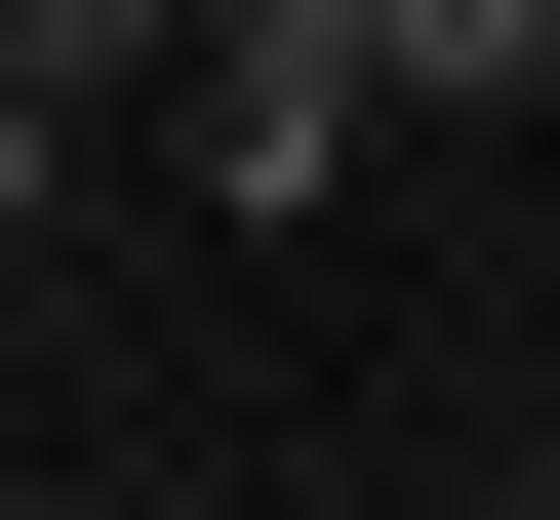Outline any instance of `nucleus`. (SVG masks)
I'll list each match as a JSON object with an SVG mask.
<instances>
[{"label":"nucleus","instance_id":"obj_1","mask_svg":"<svg viewBox=\"0 0 560 520\" xmlns=\"http://www.w3.org/2000/svg\"><path fill=\"white\" fill-rule=\"evenodd\" d=\"M161 161L241 200V241H320V200L400 161V0H200L161 41Z\"/></svg>","mask_w":560,"mask_h":520},{"label":"nucleus","instance_id":"obj_2","mask_svg":"<svg viewBox=\"0 0 560 520\" xmlns=\"http://www.w3.org/2000/svg\"><path fill=\"white\" fill-rule=\"evenodd\" d=\"M560 81V0H400V120H521Z\"/></svg>","mask_w":560,"mask_h":520}]
</instances>
